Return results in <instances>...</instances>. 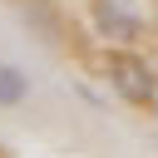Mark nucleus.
<instances>
[{"mask_svg":"<svg viewBox=\"0 0 158 158\" xmlns=\"http://www.w3.org/2000/svg\"><path fill=\"white\" fill-rule=\"evenodd\" d=\"M94 25H99V35H114V40H138L143 35V20L123 0H94Z\"/></svg>","mask_w":158,"mask_h":158,"instance_id":"2","label":"nucleus"},{"mask_svg":"<svg viewBox=\"0 0 158 158\" xmlns=\"http://www.w3.org/2000/svg\"><path fill=\"white\" fill-rule=\"evenodd\" d=\"M30 99V74L20 64H0V109H20Z\"/></svg>","mask_w":158,"mask_h":158,"instance_id":"3","label":"nucleus"},{"mask_svg":"<svg viewBox=\"0 0 158 158\" xmlns=\"http://www.w3.org/2000/svg\"><path fill=\"white\" fill-rule=\"evenodd\" d=\"M109 84L118 89V99H128V104H153V69L138 59V54H128V49H109Z\"/></svg>","mask_w":158,"mask_h":158,"instance_id":"1","label":"nucleus"}]
</instances>
